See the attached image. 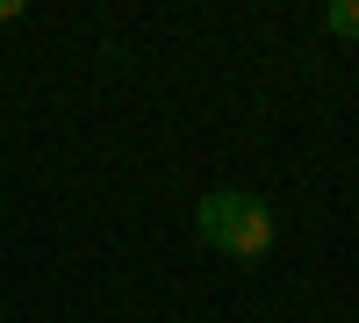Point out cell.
Wrapping results in <instances>:
<instances>
[{
	"mask_svg": "<svg viewBox=\"0 0 359 323\" xmlns=\"http://www.w3.org/2000/svg\"><path fill=\"white\" fill-rule=\"evenodd\" d=\"M194 238L223 259H266L273 252V209L259 194H237V187H208L201 209H194Z\"/></svg>",
	"mask_w": 359,
	"mask_h": 323,
	"instance_id": "cell-1",
	"label": "cell"
},
{
	"mask_svg": "<svg viewBox=\"0 0 359 323\" xmlns=\"http://www.w3.org/2000/svg\"><path fill=\"white\" fill-rule=\"evenodd\" d=\"M323 29L345 36V43H359V0H331V8H323Z\"/></svg>",
	"mask_w": 359,
	"mask_h": 323,
	"instance_id": "cell-2",
	"label": "cell"
},
{
	"mask_svg": "<svg viewBox=\"0 0 359 323\" xmlns=\"http://www.w3.org/2000/svg\"><path fill=\"white\" fill-rule=\"evenodd\" d=\"M29 8H22V0H0V29H8V22H22Z\"/></svg>",
	"mask_w": 359,
	"mask_h": 323,
	"instance_id": "cell-3",
	"label": "cell"
}]
</instances>
